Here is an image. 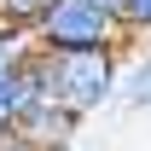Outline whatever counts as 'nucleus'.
<instances>
[{
  "label": "nucleus",
  "mask_w": 151,
  "mask_h": 151,
  "mask_svg": "<svg viewBox=\"0 0 151 151\" xmlns=\"http://www.w3.org/2000/svg\"><path fill=\"white\" fill-rule=\"evenodd\" d=\"M29 41H35L41 58H58V52H116L128 35H122V23L111 12H99L93 0H52L35 18Z\"/></svg>",
  "instance_id": "obj_1"
},
{
  "label": "nucleus",
  "mask_w": 151,
  "mask_h": 151,
  "mask_svg": "<svg viewBox=\"0 0 151 151\" xmlns=\"http://www.w3.org/2000/svg\"><path fill=\"white\" fill-rule=\"evenodd\" d=\"M41 76H47V93L81 122L105 99H116L122 64H116V52H58V58H41Z\"/></svg>",
  "instance_id": "obj_2"
},
{
  "label": "nucleus",
  "mask_w": 151,
  "mask_h": 151,
  "mask_svg": "<svg viewBox=\"0 0 151 151\" xmlns=\"http://www.w3.org/2000/svg\"><path fill=\"white\" fill-rule=\"evenodd\" d=\"M116 93L128 99L134 111H139V105H151V52H145V58H139V64H134V70H128V76H116Z\"/></svg>",
  "instance_id": "obj_3"
},
{
  "label": "nucleus",
  "mask_w": 151,
  "mask_h": 151,
  "mask_svg": "<svg viewBox=\"0 0 151 151\" xmlns=\"http://www.w3.org/2000/svg\"><path fill=\"white\" fill-rule=\"evenodd\" d=\"M52 0H0V23H12V29H35V18L47 12Z\"/></svg>",
  "instance_id": "obj_4"
},
{
  "label": "nucleus",
  "mask_w": 151,
  "mask_h": 151,
  "mask_svg": "<svg viewBox=\"0 0 151 151\" xmlns=\"http://www.w3.org/2000/svg\"><path fill=\"white\" fill-rule=\"evenodd\" d=\"M116 23H122V35H145L151 29V0H116Z\"/></svg>",
  "instance_id": "obj_5"
},
{
  "label": "nucleus",
  "mask_w": 151,
  "mask_h": 151,
  "mask_svg": "<svg viewBox=\"0 0 151 151\" xmlns=\"http://www.w3.org/2000/svg\"><path fill=\"white\" fill-rule=\"evenodd\" d=\"M0 151H29V145H18V139H0Z\"/></svg>",
  "instance_id": "obj_6"
}]
</instances>
